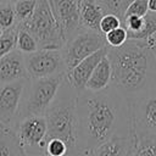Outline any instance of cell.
<instances>
[{"label":"cell","mask_w":156,"mask_h":156,"mask_svg":"<svg viewBox=\"0 0 156 156\" xmlns=\"http://www.w3.org/2000/svg\"><path fill=\"white\" fill-rule=\"evenodd\" d=\"M76 108L77 145L83 152L112 138L134 134L129 99L111 85L100 91H78Z\"/></svg>","instance_id":"1"},{"label":"cell","mask_w":156,"mask_h":156,"mask_svg":"<svg viewBox=\"0 0 156 156\" xmlns=\"http://www.w3.org/2000/svg\"><path fill=\"white\" fill-rule=\"evenodd\" d=\"M111 62V87L132 96L156 87V56L149 40L128 39L118 48L107 46Z\"/></svg>","instance_id":"2"},{"label":"cell","mask_w":156,"mask_h":156,"mask_svg":"<svg viewBox=\"0 0 156 156\" xmlns=\"http://www.w3.org/2000/svg\"><path fill=\"white\" fill-rule=\"evenodd\" d=\"M77 95L78 91L68 83L65 76L44 115L48 127L45 141L51 138H58L72 151H80L77 145Z\"/></svg>","instance_id":"3"},{"label":"cell","mask_w":156,"mask_h":156,"mask_svg":"<svg viewBox=\"0 0 156 156\" xmlns=\"http://www.w3.org/2000/svg\"><path fill=\"white\" fill-rule=\"evenodd\" d=\"M65 74L66 73L44 78H27L15 123L29 116H44L65 78Z\"/></svg>","instance_id":"4"},{"label":"cell","mask_w":156,"mask_h":156,"mask_svg":"<svg viewBox=\"0 0 156 156\" xmlns=\"http://www.w3.org/2000/svg\"><path fill=\"white\" fill-rule=\"evenodd\" d=\"M18 27L34 37L39 49L60 50L65 43L48 0H37L32 18Z\"/></svg>","instance_id":"5"},{"label":"cell","mask_w":156,"mask_h":156,"mask_svg":"<svg viewBox=\"0 0 156 156\" xmlns=\"http://www.w3.org/2000/svg\"><path fill=\"white\" fill-rule=\"evenodd\" d=\"M105 46V34L79 27L60 49L66 71H69L82 60Z\"/></svg>","instance_id":"6"},{"label":"cell","mask_w":156,"mask_h":156,"mask_svg":"<svg viewBox=\"0 0 156 156\" xmlns=\"http://www.w3.org/2000/svg\"><path fill=\"white\" fill-rule=\"evenodd\" d=\"M129 102L135 138H156V87L132 96Z\"/></svg>","instance_id":"7"},{"label":"cell","mask_w":156,"mask_h":156,"mask_svg":"<svg viewBox=\"0 0 156 156\" xmlns=\"http://www.w3.org/2000/svg\"><path fill=\"white\" fill-rule=\"evenodd\" d=\"M12 129L26 155H41L46 138V121L44 116H29L17 121Z\"/></svg>","instance_id":"8"},{"label":"cell","mask_w":156,"mask_h":156,"mask_svg":"<svg viewBox=\"0 0 156 156\" xmlns=\"http://www.w3.org/2000/svg\"><path fill=\"white\" fill-rule=\"evenodd\" d=\"M23 57L28 78H44L67 72L60 50L38 49Z\"/></svg>","instance_id":"9"},{"label":"cell","mask_w":156,"mask_h":156,"mask_svg":"<svg viewBox=\"0 0 156 156\" xmlns=\"http://www.w3.org/2000/svg\"><path fill=\"white\" fill-rule=\"evenodd\" d=\"M66 41L79 27V0H48Z\"/></svg>","instance_id":"10"},{"label":"cell","mask_w":156,"mask_h":156,"mask_svg":"<svg viewBox=\"0 0 156 156\" xmlns=\"http://www.w3.org/2000/svg\"><path fill=\"white\" fill-rule=\"evenodd\" d=\"M26 79L0 84V123L11 128L18 112Z\"/></svg>","instance_id":"11"},{"label":"cell","mask_w":156,"mask_h":156,"mask_svg":"<svg viewBox=\"0 0 156 156\" xmlns=\"http://www.w3.org/2000/svg\"><path fill=\"white\" fill-rule=\"evenodd\" d=\"M107 54V45L95 52H93L91 55H89L88 57H85L84 60H82L79 63H77L73 68H71L69 71L66 72V79L68 80V83L77 90L80 91L85 88V84L89 79V77L91 76L94 68L98 66V63L100 62V60Z\"/></svg>","instance_id":"12"},{"label":"cell","mask_w":156,"mask_h":156,"mask_svg":"<svg viewBox=\"0 0 156 156\" xmlns=\"http://www.w3.org/2000/svg\"><path fill=\"white\" fill-rule=\"evenodd\" d=\"M136 143L134 134L128 136H116L101 145L84 151L83 156H132Z\"/></svg>","instance_id":"13"},{"label":"cell","mask_w":156,"mask_h":156,"mask_svg":"<svg viewBox=\"0 0 156 156\" xmlns=\"http://www.w3.org/2000/svg\"><path fill=\"white\" fill-rule=\"evenodd\" d=\"M28 78L23 54L17 49L0 57V84Z\"/></svg>","instance_id":"14"},{"label":"cell","mask_w":156,"mask_h":156,"mask_svg":"<svg viewBox=\"0 0 156 156\" xmlns=\"http://www.w3.org/2000/svg\"><path fill=\"white\" fill-rule=\"evenodd\" d=\"M105 10L98 0H79V23L80 27L98 30Z\"/></svg>","instance_id":"15"},{"label":"cell","mask_w":156,"mask_h":156,"mask_svg":"<svg viewBox=\"0 0 156 156\" xmlns=\"http://www.w3.org/2000/svg\"><path fill=\"white\" fill-rule=\"evenodd\" d=\"M111 77H112V68L111 62L107 57V54L100 60L98 66L94 68L91 76L89 77L85 88L90 91H100L106 89L111 84Z\"/></svg>","instance_id":"16"},{"label":"cell","mask_w":156,"mask_h":156,"mask_svg":"<svg viewBox=\"0 0 156 156\" xmlns=\"http://www.w3.org/2000/svg\"><path fill=\"white\" fill-rule=\"evenodd\" d=\"M0 156H26L13 129L0 123Z\"/></svg>","instance_id":"17"},{"label":"cell","mask_w":156,"mask_h":156,"mask_svg":"<svg viewBox=\"0 0 156 156\" xmlns=\"http://www.w3.org/2000/svg\"><path fill=\"white\" fill-rule=\"evenodd\" d=\"M37 0H18L13 4V10L16 15V22L18 26L28 22L35 10Z\"/></svg>","instance_id":"18"},{"label":"cell","mask_w":156,"mask_h":156,"mask_svg":"<svg viewBox=\"0 0 156 156\" xmlns=\"http://www.w3.org/2000/svg\"><path fill=\"white\" fill-rule=\"evenodd\" d=\"M156 34V12L149 11L144 16V26L143 28L128 35V39H135V40H147L149 38L154 37Z\"/></svg>","instance_id":"19"},{"label":"cell","mask_w":156,"mask_h":156,"mask_svg":"<svg viewBox=\"0 0 156 156\" xmlns=\"http://www.w3.org/2000/svg\"><path fill=\"white\" fill-rule=\"evenodd\" d=\"M18 29H20V27L16 23L13 27L2 30V33L0 34V57L5 56L6 54H9L16 49Z\"/></svg>","instance_id":"20"},{"label":"cell","mask_w":156,"mask_h":156,"mask_svg":"<svg viewBox=\"0 0 156 156\" xmlns=\"http://www.w3.org/2000/svg\"><path fill=\"white\" fill-rule=\"evenodd\" d=\"M16 49L20 52H22L23 55H26V54H30V52L37 51L39 48H38V44H37V40L34 39V37L28 30L20 28L18 33H17Z\"/></svg>","instance_id":"21"},{"label":"cell","mask_w":156,"mask_h":156,"mask_svg":"<svg viewBox=\"0 0 156 156\" xmlns=\"http://www.w3.org/2000/svg\"><path fill=\"white\" fill-rule=\"evenodd\" d=\"M98 1L101 4L106 13L116 15L123 24L124 13L133 0H98Z\"/></svg>","instance_id":"22"},{"label":"cell","mask_w":156,"mask_h":156,"mask_svg":"<svg viewBox=\"0 0 156 156\" xmlns=\"http://www.w3.org/2000/svg\"><path fill=\"white\" fill-rule=\"evenodd\" d=\"M132 156H156V138L136 139Z\"/></svg>","instance_id":"23"},{"label":"cell","mask_w":156,"mask_h":156,"mask_svg":"<svg viewBox=\"0 0 156 156\" xmlns=\"http://www.w3.org/2000/svg\"><path fill=\"white\" fill-rule=\"evenodd\" d=\"M16 15L13 4L0 2V28L1 30L9 29L16 24Z\"/></svg>","instance_id":"24"},{"label":"cell","mask_w":156,"mask_h":156,"mask_svg":"<svg viewBox=\"0 0 156 156\" xmlns=\"http://www.w3.org/2000/svg\"><path fill=\"white\" fill-rule=\"evenodd\" d=\"M127 40H128V33L123 26H119L105 34L106 45L110 48H118L123 45Z\"/></svg>","instance_id":"25"},{"label":"cell","mask_w":156,"mask_h":156,"mask_svg":"<svg viewBox=\"0 0 156 156\" xmlns=\"http://www.w3.org/2000/svg\"><path fill=\"white\" fill-rule=\"evenodd\" d=\"M122 26V22L121 20L116 16V15H112V13H105L100 21V24H99V29L102 34H106L108 32H111L112 29L117 28Z\"/></svg>","instance_id":"26"},{"label":"cell","mask_w":156,"mask_h":156,"mask_svg":"<svg viewBox=\"0 0 156 156\" xmlns=\"http://www.w3.org/2000/svg\"><path fill=\"white\" fill-rule=\"evenodd\" d=\"M147 12V0H133L124 13V18L127 16H145Z\"/></svg>","instance_id":"27"},{"label":"cell","mask_w":156,"mask_h":156,"mask_svg":"<svg viewBox=\"0 0 156 156\" xmlns=\"http://www.w3.org/2000/svg\"><path fill=\"white\" fill-rule=\"evenodd\" d=\"M147 7L149 11L156 12V0H147Z\"/></svg>","instance_id":"28"},{"label":"cell","mask_w":156,"mask_h":156,"mask_svg":"<svg viewBox=\"0 0 156 156\" xmlns=\"http://www.w3.org/2000/svg\"><path fill=\"white\" fill-rule=\"evenodd\" d=\"M147 40H149V43H150V45L152 46V49H154V52H155V56H156V34H155L154 37H151V38H149Z\"/></svg>","instance_id":"29"},{"label":"cell","mask_w":156,"mask_h":156,"mask_svg":"<svg viewBox=\"0 0 156 156\" xmlns=\"http://www.w3.org/2000/svg\"><path fill=\"white\" fill-rule=\"evenodd\" d=\"M18 0H0V2H6V4H15Z\"/></svg>","instance_id":"30"},{"label":"cell","mask_w":156,"mask_h":156,"mask_svg":"<svg viewBox=\"0 0 156 156\" xmlns=\"http://www.w3.org/2000/svg\"><path fill=\"white\" fill-rule=\"evenodd\" d=\"M26 156H41V155H32V154H29V155H26Z\"/></svg>","instance_id":"31"},{"label":"cell","mask_w":156,"mask_h":156,"mask_svg":"<svg viewBox=\"0 0 156 156\" xmlns=\"http://www.w3.org/2000/svg\"><path fill=\"white\" fill-rule=\"evenodd\" d=\"M1 33H2V30H1V28H0V34H1Z\"/></svg>","instance_id":"32"}]
</instances>
